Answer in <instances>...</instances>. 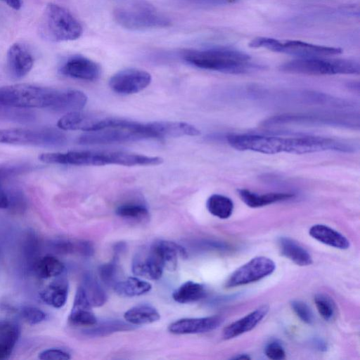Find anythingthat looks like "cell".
<instances>
[{
  "label": "cell",
  "instance_id": "obj_1",
  "mask_svg": "<svg viewBox=\"0 0 360 360\" xmlns=\"http://www.w3.org/2000/svg\"><path fill=\"white\" fill-rule=\"evenodd\" d=\"M87 96L79 90L54 89L30 84L0 87V108H46L56 112L81 110Z\"/></svg>",
  "mask_w": 360,
  "mask_h": 360
},
{
  "label": "cell",
  "instance_id": "obj_2",
  "mask_svg": "<svg viewBox=\"0 0 360 360\" xmlns=\"http://www.w3.org/2000/svg\"><path fill=\"white\" fill-rule=\"evenodd\" d=\"M164 121L139 122L123 118L101 117L96 131L81 135V144L122 143L150 139H165Z\"/></svg>",
  "mask_w": 360,
  "mask_h": 360
},
{
  "label": "cell",
  "instance_id": "obj_3",
  "mask_svg": "<svg viewBox=\"0 0 360 360\" xmlns=\"http://www.w3.org/2000/svg\"><path fill=\"white\" fill-rule=\"evenodd\" d=\"M56 164L75 166H103L118 165L123 166L158 165L163 159L122 150H71L56 153Z\"/></svg>",
  "mask_w": 360,
  "mask_h": 360
},
{
  "label": "cell",
  "instance_id": "obj_4",
  "mask_svg": "<svg viewBox=\"0 0 360 360\" xmlns=\"http://www.w3.org/2000/svg\"><path fill=\"white\" fill-rule=\"evenodd\" d=\"M182 57L188 63L198 68L229 74H242L252 70L255 65L250 56L240 51L228 48L187 50Z\"/></svg>",
  "mask_w": 360,
  "mask_h": 360
},
{
  "label": "cell",
  "instance_id": "obj_5",
  "mask_svg": "<svg viewBox=\"0 0 360 360\" xmlns=\"http://www.w3.org/2000/svg\"><path fill=\"white\" fill-rule=\"evenodd\" d=\"M40 30L45 38L53 41H73L82 34V26L65 8L50 3L41 16Z\"/></svg>",
  "mask_w": 360,
  "mask_h": 360
},
{
  "label": "cell",
  "instance_id": "obj_6",
  "mask_svg": "<svg viewBox=\"0 0 360 360\" xmlns=\"http://www.w3.org/2000/svg\"><path fill=\"white\" fill-rule=\"evenodd\" d=\"M283 72L309 75L336 74L359 75V62L350 59H327L323 58H300L281 65Z\"/></svg>",
  "mask_w": 360,
  "mask_h": 360
},
{
  "label": "cell",
  "instance_id": "obj_7",
  "mask_svg": "<svg viewBox=\"0 0 360 360\" xmlns=\"http://www.w3.org/2000/svg\"><path fill=\"white\" fill-rule=\"evenodd\" d=\"M359 116L343 112H304L285 113L269 117L263 121L264 127L286 124H326L332 126L359 127Z\"/></svg>",
  "mask_w": 360,
  "mask_h": 360
},
{
  "label": "cell",
  "instance_id": "obj_8",
  "mask_svg": "<svg viewBox=\"0 0 360 360\" xmlns=\"http://www.w3.org/2000/svg\"><path fill=\"white\" fill-rule=\"evenodd\" d=\"M249 46L265 48L272 51L285 53L300 58H323L340 54V48L319 46L297 40H278L269 37H257Z\"/></svg>",
  "mask_w": 360,
  "mask_h": 360
},
{
  "label": "cell",
  "instance_id": "obj_9",
  "mask_svg": "<svg viewBox=\"0 0 360 360\" xmlns=\"http://www.w3.org/2000/svg\"><path fill=\"white\" fill-rule=\"evenodd\" d=\"M66 142L64 134L53 128H6L0 129V143L60 146Z\"/></svg>",
  "mask_w": 360,
  "mask_h": 360
},
{
  "label": "cell",
  "instance_id": "obj_10",
  "mask_svg": "<svg viewBox=\"0 0 360 360\" xmlns=\"http://www.w3.org/2000/svg\"><path fill=\"white\" fill-rule=\"evenodd\" d=\"M228 143L238 150H250L273 155L282 152L292 153L294 137H278L257 134H231Z\"/></svg>",
  "mask_w": 360,
  "mask_h": 360
},
{
  "label": "cell",
  "instance_id": "obj_11",
  "mask_svg": "<svg viewBox=\"0 0 360 360\" xmlns=\"http://www.w3.org/2000/svg\"><path fill=\"white\" fill-rule=\"evenodd\" d=\"M113 17L120 26L129 30L162 28L171 25L167 17L148 8H116Z\"/></svg>",
  "mask_w": 360,
  "mask_h": 360
},
{
  "label": "cell",
  "instance_id": "obj_12",
  "mask_svg": "<svg viewBox=\"0 0 360 360\" xmlns=\"http://www.w3.org/2000/svg\"><path fill=\"white\" fill-rule=\"evenodd\" d=\"M276 269L274 262L266 257H256L234 271L225 286L233 288L259 281L271 275Z\"/></svg>",
  "mask_w": 360,
  "mask_h": 360
},
{
  "label": "cell",
  "instance_id": "obj_13",
  "mask_svg": "<svg viewBox=\"0 0 360 360\" xmlns=\"http://www.w3.org/2000/svg\"><path fill=\"white\" fill-rule=\"evenodd\" d=\"M151 79L150 74L146 70L127 68L113 75L109 80V86L117 94H132L146 88Z\"/></svg>",
  "mask_w": 360,
  "mask_h": 360
},
{
  "label": "cell",
  "instance_id": "obj_14",
  "mask_svg": "<svg viewBox=\"0 0 360 360\" xmlns=\"http://www.w3.org/2000/svg\"><path fill=\"white\" fill-rule=\"evenodd\" d=\"M164 269L160 257L152 245L148 250L137 254L131 264L134 275L150 280L160 278Z\"/></svg>",
  "mask_w": 360,
  "mask_h": 360
},
{
  "label": "cell",
  "instance_id": "obj_15",
  "mask_svg": "<svg viewBox=\"0 0 360 360\" xmlns=\"http://www.w3.org/2000/svg\"><path fill=\"white\" fill-rule=\"evenodd\" d=\"M60 72L69 77L95 81L101 74L98 63L83 56H74L69 58L61 66Z\"/></svg>",
  "mask_w": 360,
  "mask_h": 360
},
{
  "label": "cell",
  "instance_id": "obj_16",
  "mask_svg": "<svg viewBox=\"0 0 360 360\" xmlns=\"http://www.w3.org/2000/svg\"><path fill=\"white\" fill-rule=\"evenodd\" d=\"M223 322L219 316L202 318H184L168 326L170 333L176 335L202 333L216 329Z\"/></svg>",
  "mask_w": 360,
  "mask_h": 360
},
{
  "label": "cell",
  "instance_id": "obj_17",
  "mask_svg": "<svg viewBox=\"0 0 360 360\" xmlns=\"http://www.w3.org/2000/svg\"><path fill=\"white\" fill-rule=\"evenodd\" d=\"M6 62L10 75L15 79L27 75L34 63L29 50L19 43H15L10 46L7 51Z\"/></svg>",
  "mask_w": 360,
  "mask_h": 360
},
{
  "label": "cell",
  "instance_id": "obj_18",
  "mask_svg": "<svg viewBox=\"0 0 360 360\" xmlns=\"http://www.w3.org/2000/svg\"><path fill=\"white\" fill-rule=\"evenodd\" d=\"M91 305L83 287L79 286L75 296L73 305L69 315L70 324L76 326H94L97 323Z\"/></svg>",
  "mask_w": 360,
  "mask_h": 360
},
{
  "label": "cell",
  "instance_id": "obj_19",
  "mask_svg": "<svg viewBox=\"0 0 360 360\" xmlns=\"http://www.w3.org/2000/svg\"><path fill=\"white\" fill-rule=\"evenodd\" d=\"M269 310V306L263 304L228 325L222 331L223 338L230 340L252 330L265 317Z\"/></svg>",
  "mask_w": 360,
  "mask_h": 360
},
{
  "label": "cell",
  "instance_id": "obj_20",
  "mask_svg": "<svg viewBox=\"0 0 360 360\" xmlns=\"http://www.w3.org/2000/svg\"><path fill=\"white\" fill-rule=\"evenodd\" d=\"M281 254L299 266H308L313 259L309 252L297 241L288 237L278 240Z\"/></svg>",
  "mask_w": 360,
  "mask_h": 360
},
{
  "label": "cell",
  "instance_id": "obj_21",
  "mask_svg": "<svg viewBox=\"0 0 360 360\" xmlns=\"http://www.w3.org/2000/svg\"><path fill=\"white\" fill-rule=\"evenodd\" d=\"M152 245L160 257L165 269L168 271L176 269L179 256L187 257L185 249L174 242L161 240L154 242Z\"/></svg>",
  "mask_w": 360,
  "mask_h": 360
},
{
  "label": "cell",
  "instance_id": "obj_22",
  "mask_svg": "<svg viewBox=\"0 0 360 360\" xmlns=\"http://www.w3.org/2000/svg\"><path fill=\"white\" fill-rule=\"evenodd\" d=\"M239 197L250 207L256 208L285 201L294 198V194L288 193H268L258 194L248 189L240 188L237 191Z\"/></svg>",
  "mask_w": 360,
  "mask_h": 360
},
{
  "label": "cell",
  "instance_id": "obj_23",
  "mask_svg": "<svg viewBox=\"0 0 360 360\" xmlns=\"http://www.w3.org/2000/svg\"><path fill=\"white\" fill-rule=\"evenodd\" d=\"M309 233L313 238L330 247L341 250L349 247V241L345 236L323 224L313 225Z\"/></svg>",
  "mask_w": 360,
  "mask_h": 360
},
{
  "label": "cell",
  "instance_id": "obj_24",
  "mask_svg": "<svg viewBox=\"0 0 360 360\" xmlns=\"http://www.w3.org/2000/svg\"><path fill=\"white\" fill-rule=\"evenodd\" d=\"M68 282L65 278H58L52 281L41 292V300L54 308H61L67 301Z\"/></svg>",
  "mask_w": 360,
  "mask_h": 360
},
{
  "label": "cell",
  "instance_id": "obj_25",
  "mask_svg": "<svg viewBox=\"0 0 360 360\" xmlns=\"http://www.w3.org/2000/svg\"><path fill=\"white\" fill-rule=\"evenodd\" d=\"M20 333V327L15 322L0 321V360L6 359L11 355Z\"/></svg>",
  "mask_w": 360,
  "mask_h": 360
},
{
  "label": "cell",
  "instance_id": "obj_26",
  "mask_svg": "<svg viewBox=\"0 0 360 360\" xmlns=\"http://www.w3.org/2000/svg\"><path fill=\"white\" fill-rule=\"evenodd\" d=\"M125 321L132 325L149 324L158 321L159 312L148 304H139L127 310L124 314Z\"/></svg>",
  "mask_w": 360,
  "mask_h": 360
},
{
  "label": "cell",
  "instance_id": "obj_27",
  "mask_svg": "<svg viewBox=\"0 0 360 360\" xmlns=\"http://www.w3.org/2000/svg\"><path fill=\"white\" fill-rule=\"evenodd\" d=\"M113 288L119 295L131 297L142 295L149 292L152 285L150 283L137 277H129L125 280L117 281L113 285Z\"/></svg>",
  "mask_w": 360,
  "mask_h": 360
},
{
  "label": "cell",
  "instance_id": "obj_28",
  "mask_svg": "<svg viewBox=\"0 0 360 360\" xmlns=\"http://www.w3.org/2000/svg\"><path fill=\"white\" fill-rule=\"evenodd\" d=\"M205 295V288L203 285L188 281L174 291L172 297L179 303L186 304L198 301Z\"/></svg>",
  "mask_w": 360,
  "mask_h": 360
},
{
  "label": "cell",
  "instance_id": "obj_29",
  "mask_svg": "<svg viewBox=\"0 0 360 360\" xmlns=\"http://www.w3.org/2000/svg\"><path fill=\"white\" fill-rule=\"evenodd\" d=\"M36 274L40 278H51L61 276L65 267L63 263L53 256H44L37 261L35 265Z\"/></svg>",
  "mask_w": 360,
  "mask_h": 360
},
{
  "label": "cell",
  "instance_id": "obj_30",
  "mask_svg": "<svg viewBox=\"0 0 360 360\" xmlns=\"http://www.w3.org/2000/svg\"><path fill=\"white\" fill-rule=\"evenodd\" d=\"M206 207L210 214L222 219L230 217L233 211V202L231 199L221 194H213L210 196Z\"/></svg>",
  "mask_w": 360,
  "mask_h": 360
},
{
  "label": "cell",
  "instance_id": "obj_31",
  "mask_svg": "<svg viewBox=\"0 0 360 360\" xmlns=\"http://www.w3.org/2000/svg\"><path fill=\"white\" fill-rule=\"evenodd\" d=\"M82 286L92 307H101L106 302L108 297L104 289L92 275L87 274L84 276Z\"/></svg>",
  "mask_w": 360,
  "mask_h": 360
},
{
  "label": "cell",
  "instance_id": "obj_32",
  "mask_svg": "<svg viewBox=\"0 0 360 360\" xmlns=\"http://www.w3.org/2000/svg\"><path fill=\"white\" fill-rule=\"evenodd\" d=\"M117 215L129 219H143L148 217L147 207L141 203L127 202L117 207Z\"/></svg>",
  "mask_w": 360,
  "mask_h": 360
},
{
  "label": "cell",
  "instance_id": "obj_33",
  "mask_svg": "<svg viewBox=\"0 0 360 360\" xmlns=\"http://www.w3.org/2000/svg\"><path fill=\"white\" fill-rule=\"evenodd\" d=\"M316 309L326 321H332L335 315V305L333 300L326 295L318 293L314 296Z\"/></svg>",
  "mask_w": 360,
  "mask_h": 360
},
{
  "label": "cell",
  "instance_id": "obj_34",
  "mask_svg": "<svg viewBox=\"0 0 360 360\" xmlns=\"http://www.w3.org/2000/svg\"><path fill=\"white\" fill-rule=\"evenodd\" d=\"M20 316L27 323L38 324L47 318L46 314L41 309L32 306H23L18 309Z\"/></svg>",
  "mask_w": 360,
  "mask_h": 360
},
{
  "label": "cell",
  "instance_id": "obj_35",
  "mask_svg": "<svg viewBox=\"0 0 360 360\" xmlns=\"http://www.w3.org/2000/svg\"><path fill=\"white\" fill-rule=\"evenodd\" d=\"M31 167L26 163L9 162L0 165V180L15 176L26 172Z\"/></svg>",
  "mask_w": 360,
  "mask_h": 360
},
{
  "label": "cell",
  "instance_id": "obj_36",
  "mask_svg": "<svg viewBox=\"0 0 360 360\" xmlns=\"http://www.w3.org/2000/svg\"><path fill=\"white\" fill-rule=\"evenodd\" d=\"M128 329H130L129 325L126 324L122 321H116L105 323L89 330L88 332H89L91 335H105L106 333L108 334L116 331L126 330Z\"/></svg>",
  "mask_w": 360,
  "mask_h": 360
},
{
  "label": "cell",
  "instance_id": "obj_37",
  "mask_svg": "<svg viewBox=\"0 0 360 360\" xmlns=\"http://www.w3.org/2000/svg\"><path fill=\"white\" fill-rule=\"evenodd\" d=\"M117 266L115 260L103 264L99 268V275L101 280L106 284L114 285L116 283Z\"/></svg>",
  "mask_w": 360,
  "mask_h": 360
},
{
  "label": "cell",
  "instance_id": "obj_38",
  "mask_svg": "<svg viewBox=\"0 0 360 360\" xmlns=\"http://www.w3.org/2000/svg\"><path fill=\"white\" fill-rule=\"evenodd\" d=\"M290 306L295 314L304 323L311 324L314 321V316L311 309L304 302L293 300Z\"/></svg>",
  "mask_w": 360,
  "mask_h": 360
},
{
  "label": "cell",
  "instance_id": "obj_39",
  "mask_svg": "<svg viewBox=\"0 0 360 360\" xmlns=\"http://www.w3.org/2000/svg\"><path fill=\"white\" fill-rule=\"evenodd\" d=\"M266 356L273 360H281L285 358V352L282 345L273 341L269 342L264 349Z\"/></svg>",
  "mask_w": 360,
  "mask_h": 360
},
{
  "label": "cell",
  "instance_id": "obj_40",
  "mask_svg": "<svg viewBox=\"0 0 360 360\" xmlns=\"http://www.w3.org/2000/svg\"><path fill=\"white\" fill-rule=\"evenodd\" d=\"M42 360H66L71 358L70 354L65 350L58 348H51L44 350L39 354Z\"/></svg>",
  "mask_w": 360,
  "mask_h": 360
},
{
  "label": "cell",
  "instance_id": "obj_41",
  "mask_svg": "<svg viewBox=\"0 0 360 360\" xmlns=\"http://www.w3.org/2000/svg\"><path fill=\"white\" fill-rule=\"evenodd\" d=\"M10 207V199L8 192L6 191L0 180V210Z\"/></svg>",
  "mask_w": 360,
  "mask_h": 360
},
{
  "label": "cell",
  "instance_id": "obj_42",
  "mask_svg": "<svg viewBox=\"0 0 360 360\" xmlns=\"http://www.w3.org/2000/svg\"><path fill=\"white\" fill-rule=\"evenodd\" d=\"M4 3L6 4L9 7L15 9L19 10L21 7V0H0Z\"/></svg>",
  "mask_w": 360,
  "mask_h": 360
},
{
  "label": "cell",
  "instance_id": "obj_43",
  "mask_svg": "<svg viewBox=\"0 0 360 360\" xmlns=\"http://www.w3.org/2000/svg\"><path fill=\"white\" fill-rule=\"evenodd\" d=\"M196 3H225L236 0H190Z\"/></svg>",
  "mask_w": 360,
  "mask_h": 360
},
{
  "label": "cell",
  "instance_id": "obj_44",
  "mask_svg": "<svg viewBox=\"0 0 360 360\" xmlns=\"http://www.w3.org/2000/svg\"><path fill=\"white\" fill-rule=\"evenodd\" d=\"M233 359H250V357L246 354H238V356H236Z\"/></svg>",
  "mask_w": 360,
  "mask_h": 360
}]
</instances>
